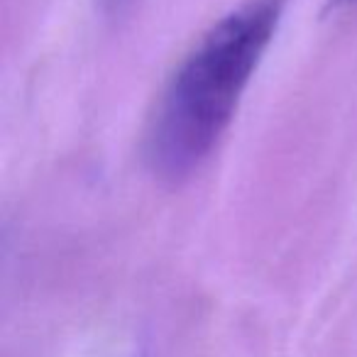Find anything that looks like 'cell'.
Returning a JSON list of instances; mask_svg holds the SVG:
<instances>
[{
  "mask_svg": "<svg viewBox=\"0 0 357 357\" xmlns=\"http://www.w3.org/2000/svg\"><path fill=\"white\" fill-rule=\"evenodd\" d=\"M284 0H245L218 20L169 79L144 139L152 172L181 181L208 159L282 20Z\"/></svg>",
  "mask_w": 357,
  "mask_h": 357,
  "instance_id": "cell-1",
  "label": "cell"
}]
</instances>
